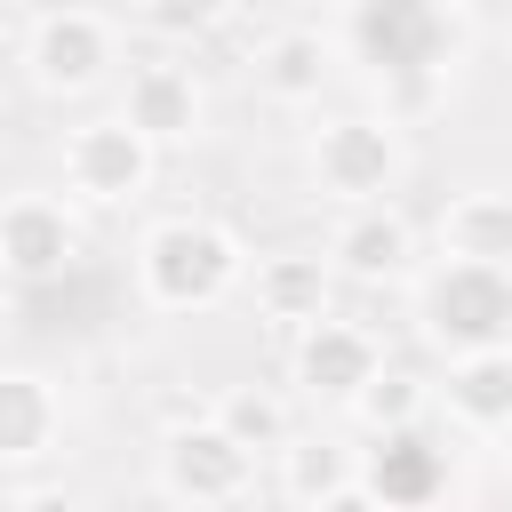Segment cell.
<instances>
[{"mask_svg":"<svg viewBox=\"0 0 512 512\" xmlns=\"http://www.w3.org/2000/svg\"><path fill=\"white\" fill-rule=\"evenodd\" d=\"M128 16H136V32H152V40H208L224 16H232V0H128Z\"/></svg>","mask_w":512,"mask_h":512,"instance_id":"21","label":"cell"},{"mask_svg":"<svg viewBox=\"0 0 512 512\" xmlns=\"http://www.w3.org/2000/svg\"><path fill=\"white\" fill-rule=\"evenodd\" d=\"M448 24L432 0H352V48L360 64H376L384 80H416V72H448Z\"/></svg>","mask_w":512,"mask_h":512,"instance_id":"7","label":"cell"},{"mask_svg":"<svg viewBox=\"0 0 512 512\" xmlns=\"http://www.w3.org/2000/svg\"><path fill=\"white\" fill-rule=\"evenodd\" d=\"M80 264V216L56 192H16L0 208V272L16 288H48Z\"/></svg>","mask_w":512,"mask_h":512,"instance_id":"8","label":"cell"},{"mask_svg":"<svg viewBox=\"0 0 512 512\" xmlns=\"http://www.w3.org/2000/svg\"><path fill=\"white\" fill-rule=\"evenodd\" d=\"M120 112L168 152V144H192L200 136V112H208V96H200V80H192V64H136L128 72V96H120Z\"/></svg>","mask_w":512,"mask_h":512,"instance_id":"12","label":"cell"},{"mask_svg":"<svg viewBox=\"0 0 512 512\" xmlns=\"http://www.w3.org/2000/svg\"><path fill=\"white\" fill-rule=\"evenodd\" d=\"M440 408L464 432H512V344L456 352L448 376H440Z\"/></svg>","mask_w":512,"mask_h":512,"instance_id":"15","label":"cell"},{"mask_svg":"<svg viewBox=\"0 0 512 512\" xmlns=\"http://www.w3.org/2000/svg\"><path fill=\"white\" fill-rule=\"evenodd\" d=\"M440 256H480V264H512V192H456L432 224Z\"/></svg>","mask_w":512,"mask_h":512,"instance_id":"18","label":"cell"},{"mask_svg":"<svg viewBox=\"0 0 512 512\" xmlns=\"http://www.w3.org/2000/svg\"><path fill=\"white\" fill-rule=\"evenodd\" d=\"M416 336L448 360L512 344V264L440 256L432 272H416Z\"/></svg>","mask_w":512,"mask_h":512,"instance_id":"2","label":"cell"},{"mask_svg":"<svg viewBox=\"0 0 512 512\" xmlns=\"http://www.w3.org/2000/svg\"><path fill=\"white\" fill-rule=\"evenodd\" d=\"M240 280H248V256H240V240H232L224 224H208V216H168V224H152V232L136 240V288H144V304H160V312H208V304H224Z\"/></svg>","mask_w":512,"mask_h":512,"instance_id":"1","label":"cell"},{"mask_svg":"<svg viewBox=\"0 0 512 512\" xmlns=\"http://www.w3.org/2000/svg\"><path fill=\"white\" fill-rule=\"evenodd\" d=\"M256 448L224 424V416H192V424H168L160 440V496L168 504H240L256 488Z\"/></svg>","mask_w":512,"mask_h":512,"instance_id":"3","label":"cell"},{"mask_svg":"<svg viewBox=\"0 0 512 512\" xmlns=\"http://www.w3.org/2000/svg\"><path fill=\"white\" fill-rule=\"evenodd\" d=\"M448 496V456L424 440V424H400V432H376V448H360V504H440Z\"/></svg>","mask_w":512,"mask_h":512,"instance_id":"11","label":"cell"},{"mask_svg":"<svg viewBox=\"0 0 512 512\" xmlns=\"http://www.w3.org/2000/svg\"><path fill=\"white\" fill-rule=\"evenodd\" d=\"M216 416H224L256 456H280V448L296 440V408H288V392H272V384H232V392L216 400Z\"/></svg>","mask_w":512,"mask_h":512,"instance_id":"19","label":"cell"},{"mask_svg":"<svg viewBox=\"0 0 512 512\" xmlns=\"http://www.w3.org/2000/svg\"><path fill=\"white\" fill-rule=\"evenodd\" d=\"M152 168H160V144H152L128 112L80 120V128L64 136V192L88 200V208H128V200H144Z\"/></svg>","mask_w":512,"mask_h":512,"instance_id":"4","label":"cell"},{"mask_svg":"<svg viewBox=\"0 0 512 512\" xmlns=\"http://www.w3.org/2000/svg\"><path fill=\"white\" fill-rule=\"evenodd\" d=\"M312 184L336 208L392 200V184H400V136H392V120H376V112L320 120V136H312Z\"/></svg>","mask_w":512,"mask_h":512,"instance_id":"5","label":"cell"},{"mask_svg":"<svg viewBox=\"0 0 512 512\" xmlns=\"http://www.w3.org/2000/svg\"><path fill=\"white\" fill-rule=\"evenodd\" d=\"M120 64V32L96 8H40L24 32V72L40 96H88Z\"/></svg>","mask_w":512,"mask_h":512,"instance_id":"6","label":"cell"},{"mask_svg":"<svg viewBox=\"0 0 512 512\" xmlns=\"http://www.w3.org/2000/svg\"><path fill=\"white\" fill-rule=\"evenodd\" d=\"M336 256H304V248H288V256H264L256 272H248V288H256V312L264 320H280V328H312L328 304H336Z\"/></svg>","mask_w":512,"mask_h":512,"instance_id":"13","label":"cell"},{"mask_svg":"<svg viewBox=\"0 0 512 512\" xmlns=\"http://www.w3.org/2000/svg\"><path fill=\"white\" fill-rule=\"evenodd\" d=\"M56 432H64L56 384L32 376V368H8V376H0V464H8V472H32V464L56 448Z\"/></svg>","mask_w":512,"mask_h":512,"instance_id":"14","label":"cell"},{"mask_svg":"<svg viewBox=\"0 0 512 512\" xmlns=\"http://www.w3.org/2000/svg\"><path fill=\"white\" fill-rule=\"evenodd\" d=\"M432 8H440V16H464V8H472V0H432Z\"/></svg>","mask_w":512,"mask_h":512,"instance_id":"22","label":"cell"},{"mask_svg":"<svg viewBox=\"0 0 512 512\" xmlns=\"http://www.w3.org/2000/svg\"><path fill=\"white\" fill-rule=\"evenodd\" d=\"M280 496L288 504H360V448H344V440H288L280 456Z\"/></svg>","mask_w":512,"mask_h":512,"instance_id":"17","label":"cell"},{"mask_svg":"<svg viewBox=\"0 0 512 512\" xmlns=\"http://www.w3.org/2000/svg\"><path fill=\"white\" fill-rule=\"evenodd\" d=\"M424 408H432V384H416V376H408V368H392V360H384V368L368 376V392L352 400V416H360L368 432H400V424H424Z\"/></svg>","mask_w":512,"mask_h":512,"instance_id":"20","label":"cell"},{"mask_svg":"<svg viewBox=\"0 0 512 512\" xmlns=\"http://www.w3.org/2000/svg\"><path fill=\"white\" fill-rule=\"evenodd\" d=\"M336 80V40L312 24H288L256 48V88L272 104H320V88Z\"/></svg>","mask_w":512,"mask_h":512,"instance_id":"16","label":"cell"},{"mask_svg":"<svg viewBox=\"0 0 512 512\" xmlns=\"http://www.w3.org/2000/svg\"><path fill=\"white\" fill-rule=\"evenodd\" d=\"M328 256H336V272L360 280V288H400V280H416V224H408L392 200L344 208Z\"/></svg>","mask_w":512,"mask_h":512,"instance_id":"10","label":"cell"},{"mask_svg":"<svg viewBox=\"0 0 512 512\" xmlns=\"http://www.w3.org/2000/svg\"><path fill=\"white\" fill-rule=\"evenodd\" d=\"M384 368V344H376V328H360V320H336V312H320L312 328H296V384H304V400H328V408H352L360 392H368V376Z\"/></svg>","mask_w":512,"mask_h":512,"instance_id":"9","label":"cell"}]
</instances>
